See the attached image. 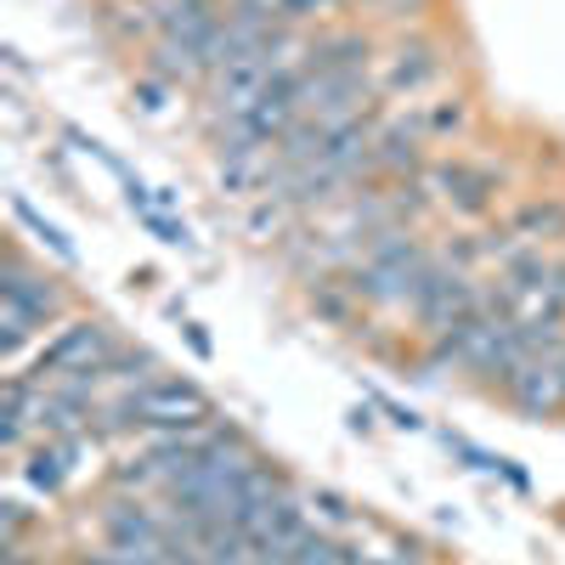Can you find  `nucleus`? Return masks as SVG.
<instances>
[{
	"label": "nucleus",
	"mask_w": 565,
	"mask_h": 565,
	"mask_svg": "<svg viewBox=\"0 0 565 565\" xmlns=\"http://www.w3.org/2000/svg\"><path fill=\"white\" fill-rule=\"evenodd\" d=\"M125 418L136 424H159V430H181V424H199L210 418V402L193 385H159V391H141L125 402Z\"/></svg>",
	"instance_id": "obj_1"
},
{
	"label": "nucleus",
	"mask_w": 565,
	"mask_h": 565,
	"mask_svg": "<svg viewBox=\"0 0 565 565\" xmlns=\"http://www.w3.org/2000/svg\"><path fill=\"white\" fill-rule=\"evenodd\" d=\"M108 543L119 559H153L170 548V532L153 521L148 509H114L108 514Z\"/></svg>",
	"instance_id": "obj_2"
},
{
	"label": "nucleus",
	"mask_w": 565,
	"mask_h": 565,
	"mask_svg": "<svg viewBox=\"0 0 565 565\" xmlns=\"http://www.w3.org/2000/svg\"><path fill=\"white\" fill-rule=\"evenodd\" d=\"M509 391H514V402H521L526 413H554V407L565 402V380H559L554 351H548V356H532V362L509 380Z\"/></svg>",
	"instance_id": "obj_3"
},
{
	"label": "nucleus",
	"mask_w": 565,
	"mask_h": 565,
	"mask_svg": "<svg viewBox=\"0 0 565 565\" xmlns=\"http://www.w3.org/2000/svg\"><path fill=\"white\" fill-rule=\"evenodd\" d=\"M103 351H108V340H103V328H68V334L40 356V367L34 373H90L103 362Z\"/></svg>",
	"instance_id": "obj_4"
},
{
	"label": "nucleus",
	"mask_w": 565,
	"mask_h": 565,
	"mask_svg": "<svg viewBox=\"0 0 565 565\" xmlns=\"http://www.w3.org/2000/svg\"><path fill=\"white\" fill-rule=\"evenodd\" d=\"M436 186H447V199H452V204L481 210L487 193H492V175H487V170H469V164H447V170L436 175Z\"/></svg>",
	"instance_id": "obj_5"
},
{
	"label": "nucleus",
	"mask_w": 565,
	"mask_h": 565,
	"mask_svg": "<svg viewBox=\"0 0 565 565\" xmlns=\"http://www.w3.org/2000/svg\"><path fill=\"white\" fill-rule=\"evenodd\" d=\"M74 436H63V441H52V447H40L34 452V463H29V481L34 487H45V492H52V487H63V476H68V469H74Z\"/></svg>",
	"instance_id": "obj_6"
},
{
	"label": "nucleus",
	"mask_w": 565,
	"mask_h": 565,
	"mask_svg": "<svg viewBox=\"0 0 565 565\" xmlns=\"http://www.w3.org/2000/svg\"><path fill=\"white\" fill-rule=\"evenodd\" d=\"M430 74H436V63L424 57V52H402V57L391 63V85H396V90H418Z\"/></svg>",
	"instance_id": "obj_7"
},
{
	"label": "nucleus",
	"mask_w": 565,
	"mask_h": 565,
	"mask_svg": "<svg viewBox=\"0 0 565 565\" xmlns=\"http://www.w3.org/2000/svg\"><path fill=\"white\" fill-rule=\"evenodd\" d=\"M413 136L407 130H385L380 136V148H373V164H413Z\"/></svg>",
	"instance_id": "obj_8"
},
{
	"label": "nucleus",
	"mask_w": 565,
	"mask_h": 565,
	"mask_svg": "<svg viewBox=\"0 0 565 565\" xmlns=\"http://www.w3.org/2000/svg\"><path fill=\"white\" fill-rule=\"evenodd\" d=\"M289 565H334V548H328L322 537H311V532H306V543L289 554Z\"/></svg>",
	"instance_id": "obj_9"
},
{
	"label": "nucleus",
	"mask_w": 565,
	"mask_h": 565,
	"mask_svg": "<svg viewBox=\"0 0 565 565\" xmlns=\"http://www.w3.org/2000/svg\"><path fill=\"white\" fill-rule=\"evenodd\" d=\"M526 226H532V232H559V226H565V215H559V210H532V215H526Z\"/></svg>",
	"instance_id": "obj_10"
}]
</instances>
